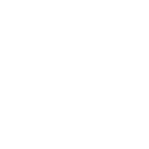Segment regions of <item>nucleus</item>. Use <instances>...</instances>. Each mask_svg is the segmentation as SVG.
<instances>
[]
</instances>
